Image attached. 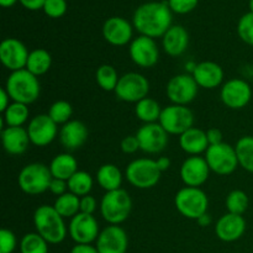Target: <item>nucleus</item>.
I'll return each instance as SVG.
<instances>
[{
  "mask_svg": "<svg viewBox=\"0 0 253 253\" xmlns=\"http://www.w3.org/2000/svg\"><path fill=\"white\" fill-rule=\"evenodd\" d=\"M133 25L143 36L157 39L172 26V12L167 1L147 2L136 10L133 14Z\"/></svg>",
  "mask_w": 253,
  "mask_h": 253,
  "instance_id": "nucleus-1",
  "label": "nucleus"
},
{
  "mask_svg": "<svg viewBox=\"0 0 253 253\" xmlns=\"http://www.w3.org/2000/svg\"><path fill=\"white\" fill-rule=\"evenodd\" d=\"M34 225L37 234L51 245L63 242L68 232L64 219L57 212L53 205H41L37 208L34 212Z\"/></svg>",
  "mask_w": 253,
  "mask_h": 253,
  "instance_id": "nucleus-2",
  "label": "nucleus"
},
{
  "mask_svg": "<svg viewBox=\"0 0 253 253\" xmlns=\"http://www.w3.org/2000/svg\"><path fill=\"white\" fill-rule=\"evenodd\" d=\"M4 88L6 89L12 101L25 105L35 103L41 93L39 77L34 76L26 68L11 72V74L7 77Z\"/></svg>",
  "mask_w": 253,
  "mask_h": 253,
  "instance_id": "nucleus-3",
  "label": "nucleus"
},
{
  "mask_svg": "<svg viewBox=\"0 0 253 253\" xmlns=\"http://www.w3.org/2000/svg\"><path fill=\"white\" fill-rule=\"evenodd\" d=\"M132 200L125 189L106 192L100 203V214L110 225H120L130 216Z\"/></svg>",
  "mask_w": 253,
  "mask_h": 253,
  "instance_id": "nucleus-4",
  "label": "nucleus"
},
{
  "mask_svg": "<svg viewBox=\"0 0 253 253\" xmlns=\"http://www.w3.org/2000/svg\"><path fill=\"white\" fill-rule=\"evenodd\" d=\"M174 205L184 217L198 220L203 215L208 214L209 199L204 190L200 188L184 187L178 190L175 194Z\"/></svg>",
  "mask_w": 253,
  "mask_h": 253,
  "instance_id": "nucleus-5",
  "label": "nucleus"
},
{
  "mask_svg": "<svg viewBox=\"0 0 253 253\" xmlns=\"http://www.w3.org/2000/svg\"><path fill=\"white\" fill-rule=\"evenodd\" d=\"M52 178L49 167L46 165L30 163L20 170L17 184L25 194L40 195L49 189Z\"/></svg>",
  "mask_w": 253,
  "mask_h": 253,
  "instance_id": "nucleus-6",
  "label": "nucleus"
},
{
  "mask_svg": "<svg viewBox=\"0 0 253 253\" xmlns=\"http://www.w3.org/2000/svg\"><path fill=\"white\" fill-rule=\"evenodd\" d=\"M162 172L158 168L157 162L150 158H138L127 165L125 177L132 187L138 189H151L161 179Z\"/></svg>",
  "mask_w": 253,
  "mask_h": 253,
  "instance_id": "nucleus-7",
  "label": "nucleus"
},
{
  "mask_svg": "<svg viewBox=\"0 0 253 253\" xmlns=\"http://www.w3.org/2000/svg\"><path fill=\"white\" fill-rule=\"evenodd\" d=\"M205 160L210 170L219 175L232 174L240 166L235 147L225 142L209 146L205 152Z\"/></svg>",
  "mask_w": 253,
  "mask_h": 253,
  "instance_id": "nucleus-8",
  "label": "nucleus"
},
{
  "mask_svg": "<svg viewBox=\"0 0 253 253\" xmlns=\"http://www.w3.org/2000/svg\"><path fill=\"white\" fill-rule=\"evenodd\" d=\"M160 125L168 135L180 136L194 125V114L188 106L168 105L162 109L160 118Z\"/></svg>",
  "mask_w": 253,
  "mask_h": 253,
  "instance_id": "nucleus-9",
  "label": "nucleus"
},
{
  "mask_svg": "<svg viewBox=\"0 0 253 253\" xmlns=\"http://www.w3.org/2000/svg\"><path fill=\"white\" fill-rule=\"evenodd\" d=\"M150 91V82L145 76L136 72H128L119 79L115 95L126 103H138L147 98Z\"/></svg>",
  "mask_w": 253,
  "mask_h": 253,
  "instance_id": "nucleus-10",
  "label": "nucleus"
},
{
  "mask_svg": "<svg viewBox=\"0 0 253 253\" xmlns=\"http://www.w3.org/2000/svg\"><path fill=\"white\" fill-rule=\"evenodd\" d=\"M199 85L192 74H177L168 81L166 93L168 99L175 105H184L192 103L198 95Z\"/></svg>",
  "mask_w": 253,
  "mask_h": 253,
  "instance_id": "nucleus-11",
  "label": "nucleus"
},
{
  "mask_svg": "<svg viewBox=\"0 0 253 253\" xmlns=\"http://www.w3.org/2000/svg\"><path fill=\"white\" fill-rule=\"evenodd\" d=\"M220 98L225 106L232 110L246 108L252 99V88L246 81L232 78L222 85Z\"/></svg>",
  "mask_w": 253,
  "mask_h": 253,
  "instance_id": "nucleus-12",
  "label": "nucleus"
},
{
  "mask_svg": "<svg viewBox=\"0 0 253 253\" xmlns=\"http://www.w3.org/2000/svg\"><path fill=\"white\" fill-rule=\"evenodd\" d=\"M136 137L140 143V150L150 155L162 152L168 145V133L160 123L143 124L136 132Z\"/></svg>",
  "mask_w": 253,
  "mask_h": 253,
  "instance_id": "nucleus-13",
  "label": "nucleus"
},
{
  "mask_svg": "<svg viewBox=\"0 0 253 253\" xmlns=\"http://www.w3.org/2000/svg\"><path fill=\"white\" fill-rule=\"evenodd\" d=\"M68 232L71 239L78 245H90L99 237V224L93 215L79 212L72 217Z\"/></svg>",
  "mask_w": 253,
  "mask_h": 253,
  "instance_id": "nucleus-14",
  "label": "nucleus"
},
{
  "mask_svg": "<svg viewBox=\"0 0 253 253\" xmlns=\"http://www.w3.org/2000/svg\"><path fill=\"white\" fill-rule=\"evenodd\" d=\"M128 53L133 63L141 68H151L156 66L160 59V49L155 39L143 35L131 41Z\"/></svg>",
  "mask_w": 253,
  "mask_h": 253,
  "instance_id": "nucleus-15",
  "label": "nucleus"
},
{
  "mask_svg": "<svg viewBox=\"0 0 253 253\" xmlns=\"http://www.w3.org/2000/svg\"><path fill=\"white\" fill-rule=\"evenodd\" d=\"M26 130L31 143L37 147L48 146L58 133L57 124L49 118L48 114H40L32 118Z\"/></svg>",
  "mask_w": 253,
  "mask_h": 253,
  "instance_id": "nucleus-16",
  "label": "nucleus"
},
{
  "mask_svg": "<svg viewBox=\"0 0 253 253\" xmlns=\"http://www.w3.org/2000/svg\"><path fill=\"white\" fill-rule=\"evenodd\" d=\"M29 54L26 46L16 39H5L0 43V61L11 72L26 68Z\"/></svg>",
  "mask_w": 253,
  "mask_h": 253,
  "instance_id": "nucleus-17",
  "label": "nucleus"
},
{
  "mask_svg": "<svg viewBox=\"0 0 253 253\" xmlns=\"http://www.w3.org/2000/svg\"><path fill=\"white\" fill-rule=\"evenodd\" d=\"M210 172L205 157L190 156L180 167V178L187 187L199 188L209 179Z\"/></svg>",
  "mask_w": 253,
  "mask_h": 253,
  "instance_id": "nucleus-18",
  "label": "nucleus"
},
{
  "mask_svg": "<svg viewBox=\"0 0 253 253\" xmlns=\"http://www.w3.org/2000/svg\"><path fill=\"white\" fill-rule=\"evenodd\" d=\"M95 247L99 253H126L128 247L127 234L119 225H109L100 231Z\"/></svg>",
  "mask_w": 253,
  "mask_h": 253,
  "instance_id": "nucleus-19",
  "label": "nucleus"
},
{
  "mask_svg": "<svg viewBox=\"0 0 253 253\" xmlns=\"http://www.w3.org/2000/svg\"><path fill=\"white\" fill-rule=\"evenodd\" d=\"M246 220L242 215H222L215 225V234L217 239L224 242H234L241 239L246 231Z\"/></svg>",
  "mask_w": 253,
  "mask_h": 253,
  "instance_id": "nucleus-20",
  "label": "nucleus"
},
{
  "mask_svg": "<svg viewBox=\"0 0 253 253\" xmlns=\"http://www.w3.org/2000/svg\"><path fill=\"white\" fill-rule=\"evenodd\" d=\"M103 35L113 46H125L132 39V26L123 17H110L104 24Z\"/></svg>",
  "mask_w": 253,
  "mask_h": 253,
  "instance_id": "nucleus-21",
  "label": "nucleus"
},
{
  "mask_svg": "<svg viewBox=\"0 0 253 253\" xmlns=\"http://www.w3.org/2000/svg\"><path fill=\"white\" fill-rule=\"evenodd\" d=\"M199 88L215 89L224 81V71L221 66L211 61H204L198 63L192 72Z\"/></svg>",
  "mask_w": 253,
  "mask_h": 253,
  "instance_id": "nucleus-22",
  "label": "nucleus"
},
{
  "mask_svg": "<svg viewBox=\"0 0 253 253\" xmlns=\"http://www.w3.org/2000/svg\"><path fill=\"white\" fill-rule=\"evenodd\" d=\"M89 136L88 127L79 120H71L64 124L59 130V140L62 146L68 151L81 148L86 142Z\"/></svg>",
  "mask_w": 253,
  "mask_h": 253,
  "instance_id": "nucleus-23",
  "label": "nucleus"
},
{
  "mask_svg": "<svg viewBox=\"0 0 253 253\" xmlns=\"http://www.w3.org/2000/svg\"><path fill=\"white\" fill-rule=\"evenodd\" d=\"M188 44H189V34L180 25L170 26V29L163 35L162 46L168 56H182L187 51Z\"/></svg>",
  "mask_w": 253,
  "mask_h": 253,
  "instance_id": "nucleus-24",
  "label": "nucleus"
},
{
  "mask_svg": "<svg viewBox=\"0 0 253 253\" xmlns=\"http://www.w3.org/2000/svg\"><path fill=\"white\" fill-rule=\"evenodd\" d=\"M2 147L9 155L17 156L26 152L29 145L31 143L26 128L21 127H6L1 131Z\"/></svg>",
  "mask_w": 253,
  "mask_h": 253,
  "instance_id": "nucleus-25",
  "label": "nucleus"
},
{
  "mask_svg": "<svg viewBox=\"0 0 253 253\" xmlns=\"http://www.w3.org/2000/svg\"><path fill=\"white\" fill-rule=\"evenodd\" d=\"M179 145L180 148L188 155L199 156L203 152H207L210 143L208 141L207 131L193 126L179 136Z\"/></svg>",
  "mask_w": 253,
  "mask_h": 253,
  "instance_id": "nucleus-26",
  "label": "nucleus"
},
{
  "mask_svg": "<svg viewBox=\"0 0 253 253\" xmlns=\"http://www.w3.org/2000/svg\"><path fill=\"white\" fill-rule=\"evenodd\" d=\"M49 170L53 178L68 180L76 172H78V162L71 153H59L49 165Z\"/></svg>",
  "mask_w": 253,
  "mask_h": 253,
  "instance_id": "nucleus-27",
  "label": "nucleus"
},
{
  "mask_svg": "<svg viewBox=\"0 0 253 253\" xmlns=\"http://www.w3.org/2000/svg\"><path fill=\"white\" fill-rule=\"evenodd\" d=\"M96 180L99 185L106 192L120 189L123 184V173L119 169L118 166L113 163L103 165L96 172Z\"/></svg>",
  "mask_w": 253,
  "mask_h": 253,
  "instance_id": "nucleus-28",
  "label": "nucleus"
},
{
  "mask_svg": "<svg viewBox=\"0 0 253 253\" xmlns=\"http://www.w3.org/2000/svg\"><path fill=\"white\" fill-rule=\"evenodd\" d=\"M52 66V56L43 48H37L30 52L26 69L34 76L40 77L46 74Z\"/></svg>",
  "mask_w": 253,
  "mask_h": 253,
  "instance_id": "nucleus-29",
  "label": "nucleus"
},
{
  "mask_svg": "<svg viewBox=\"0 0 253 253\" xmlns=\"http://www.w3.org/2000/svg\"><path fill=\"white\" fill-rule=\"evenodd\" d=\"M136 118L145 124L158 123L162 114V108L157 100L152 98H145L136 103L135 106Z\"/></svg>",
  "mask_w": 253,
  "mask_h": 253,
  "instance_id": "nucleus-30",
  "label": "nucleus"
},
{
  "mask_svg": "<svg viewBox=\"0 0 253 253\" xmlns=\"http://www.w3.org/2000/svg\"><path fill=\"white\" fill-rule=\"evenodd\" d=\"M53 208L63 219L66 217L72 219L81 212V198L74 195L73 193L67 192L61 197H57Z\"/></svg>",
  "mask_w": 253,
  "mask_h": 253,
  "instance_id": "nucleus-31",
  "label": "nucleus"
},
{
  "mask_svg": "<svg viewBox=\"0 0 253 253\" xmlns=\"http://www.w3.org/2000/svg\"><path fill=\"white\" fill-rule=\"evenodd\" d=\"M30 116V110L27 105L12 101L6 110L2 113V119L7 127H21Z\"/></svg>",
  "mask_w": 253,
  "mask_h": 253,
  "instance_id": "nucleus-32",
  "label": "nucleus"
},
{
  "mask_svg": "<svg viewBox=\"0 0 253 253\" xmlns=\"http://www.w3.org/2000/svg\"><path fill=\"white\" fill-rule=\"evenodd\" d=\"M67 184H68V190L71 193H73L77 197H85L89 195V193L93 189V178L85 170H78V172L74 173L68 180H67Z\"/></svg>",
  "mask_w": 253,
  "mask_h": 253,
  "instance_id": "nucleus-33",
  "label": "nucleus"
},
{
  "mask_svg": "<svg viewBox=\"0 0 253 253\" xmlns=\"http://www.w3.org/2000/svg\"><path fill=\"white\" fill-rule=\"evenodd\" d=\"M240 167L253 173V136H242L235 146Z\"/></svg>",
  "mask_w": 253,
  "mask_h": 253,
  "instance_id": "nucleus-34",
  "label": "nucleus"
},
{
  "mask_svg": "<svg viewBox=\"0 0 253 253\" xmlns=\"http://www.w3.org/2000/svg\"><path fill=\"white\" fill-rule=\"evenodd\" d=\"M95 79L98 85L105 91H115L119 83L118 72L110 64H101L95 72Z\"/></svg>",
  "mask_w": 253,
  "mask_h": 253,
  "instance_id": "nucleus-35",
  "label": "nucleus"
},
{
  "mask_svg": "<svg viewBox=\"0 0 253 253\" xmlns=\"http://www.w3.org/2000/svg\"><path fill=\"white\" fill-rule=\"evenodd\" d=\"M21 253H48V242L37 232L26 234L20 241Z\"/></svg>",
  "mask_w": 253,
  "mask_h": 253,
  "instance_id": "nucleus-36",
  "label": "nucleus"
},
{
  "mask_svg": "<svg viewBox=\"0 0 253 253\" xmlns=\"http://www.w3.org/2000/svg\"><path fill=\"white\" fill-rule=\"evenodd\" d=\"M249 195L244 190H232L226 198V209L230 214L244 215L246 210L249 209Z\"/></svg>",
  "mask_w": 253,
  "mask_h": 253,
  "instance_id": "nucleus-37",
  "label": "nucleus"
},
{
  "mask_svg": "<svg viewBox=\"0 0 253 253\" xmlns=\"http://www.w3.org/2000/svg\"><path fill=\"white\" fill-rule=\"evenodd\" d=\"M73 114V108L71 104L66 100L54 101L49 106L48 115L57 125H64L68 121H71V116Z\"/></svg>",
  "mask_w": 253,
  "mask_h": 253,
  "instance_id": "nucleus-38",
  "label": "nucleus"
},
{
  "mask_svg": "<svg viewBox=\"0 0 253 253\" xmlns=\"http://www.w3.org/2000/svg\"><path fill=\"white\" fill-rule=\"evenodd\" d=\"M237 34L245 43L253 46V12H247L237 24Z\"/></svg>",
  "mask_w": 253,
  "mask_h": 253,
  "instance_id": "nucleus-39",
  "label": "nucleus"
},
{
  "mask_svg": "<svg viewBox=\"0 0 253 253\" xmlns=\"http://www.w3.org/2000/svg\"><path fill=\"white\" fill-rule=\"evenodd\" d=\"M16 236L9 229L0 230V253H12L16 249Z\"/></svg>",
  "mask_w": 253,
  "mask_h": 253,
  "instance_id": "nucleus-40",
  "label": "nucleus"
},
{
  "mask_svg": "<svg viewBox=\"0 0 253 253\" xmlns=\"http://www.w3.org/2000/svg\"><path fill=\"white\" fill-rule=\"evenodd\" d=\"M43 10L49 17L57 19V17H61L66 14L67 2L66 0H46L43 5Z\"/></svg>",
  "mask_w": 253,
  "mask_h": 253,
  "instance_id": "nucleus-41",
  "label": "nucleus"
},
{
  "mask_svg": "<svg viewBox=\"0 0 253 253\" xmlns=\"http://www.w3.org/2000/svg\"><path fill=\"white\" fill-rule=\"evenodd\" d=\"M168 5L177 14H187L195 9L198 0H168Z\"/></svg>",
  "mask_w": 253,
  "mask_h": 253,
  "instance_id": "nucleus-42",
  "label": "nucleus"
},
{
  "mask_svg": "<svg viewBox=\"0 0 253 253\" xmlns=\"http://www.w3.org/2000/svg\"><path fill=\"white\" fill-rule=\"evenodd\" d=\"M120 147L124 153H126V155H132V153H135L136 151L140 150V143H138V140L137 137H136V135L135 136L130 135L123 138V141H121L120 143Z\"/></svg>",
  "mask_w": 253,
  "mask_h": 253,
  "instance_id": "nucleus-43",
  "label": "nucleus"
},
{
  "mask_svg": "<svg viewBox=\"0 0 253 253\" xmlns=\"http://www.w3.org/2000/svg\"><path fill=\"white\" fill-rule=\"evenodd\" d=\"M96 207H98L96 199L91 197L90 194L81 198V212H83V214L93 215L96 210Z\"/></svg>",
  "mask_w": 253,
  "mask_h": 253,
  "instance_id": "nucleus-44",
  "label": "nucleus"
},
{
  "mask_svg": "<svg viewBox=\"0 0 253 253\" xmlns=\"http://www.w3.org/2000/svg\"><path fill=\"white\" fill-rule=\"evenodd\" d=\"M67 189H68V184H67L66 180L52 178L51 184H49V189H48L52 194L57 195V197H61V195H63L64 193H67L66 192Z\"/></svg>",
  "mask_w": 253,
  "mask_h": 253,
  "instance_id": "nucleus-45",
  "label": "nucleus"
},
{
  "mask_svg": "<svg viewBox=\"0 0 253 253\" xmlns=\"http://www.w3.org/2000/svg\"><path fill=\"white\" fill-rule=\"evenodd\" d=\"M208 141H209L210 146L217 145V143L222 142V132L216 127H211L207 131Z\"/></svg>",
  "mask_w": 253,
  "mask_h": 253,
  "instance_id": "nucleus-46",
  "label": "nucleus"
},
{
  "mask_svg": "<svg viewBox=\"0 0 253 253\" xmlns=\"http://www.w3.org/2000/svg\"><path fill=\"white\" fill-rule=\"evenodd\" d=\"M20 2L29 10H39L43 7L46 0H20Z\"/></svg>",
  "mask_w": 253,
  "mask_h": 253,
  "instance_id": "nucleus-47",
  "label": "nucleus"
},
{
  "mask_svg": "<svg viewBox=\"0 0 253 253\" xmlns=\"http://www.w3.org/2000/svg\"><path fill=\"white\" fill-rule=\"evenodd\" d=\"M71 253H99L98 249L91 245H78L77 244L76 246L72 249Z\"/></svg>",
  "mask_w": 253,
  "mask_h": 253,
  "instance_id": "nucleus-48",
  "label": "nucleus"
},
{
  "mask_svg": "<svg viewBox=\"0 0 253 253\" xmlns=\"http://www.w3.org/2000/svg\"><path fill=\"white\" fill-rule=\"evenodd\" d=\"M10 100H11V99H10V95L7 94L6 89L5 88L0 89V111H1V113H4V111L7 109V106L11 104L10 103Z\"/></svg>",
  "mask_w": 253,
  "mask_h": 253,
  "instance_id": "nucleus-49",
  "label": "nucleus"
},
{
  "mask_svg": "<svg viewBox=\"0 0 253 253\" xmlns=\"http://www.w3.org/2000/svg\"><path fill=\"white\" fill-rule=\"evenodd\" d=\"M156 162H157V166L161 172H165V170H167L170 167V160L168 157H160L158 160H156Z\"/></svg>",
  "mask_w": 253,
  "mask_h": 253,
  "instance_id": "nucleus-50",
  "label": "nucleus"
},
{
  "mask_svg": "<svg viewBox=\"0 0 253 253\" xmlns=\"http://www.w3.org/2000/svg\"><path fill=\"white\" fill-rule=\"evenodd\" d=\"M198 221V224L200 225V226H208V225L210 224V222H211V219H210V216L208 214H205V215H203L202 217H200V219H198L197 220Z\"/></svg>",
  "mask_w": 253,
  "mask_h": 253,
  "instance_id": "nucleus-51",
  "label": "nucleus"
},
{
  "mask_svg": "<svg viewBox=\"0 0 253 253\" xmlns=\"http://www.w3.org/2000/svg\"><path fill=\"white\" fill-rule=\"evenodd\" d=\"M16 2V0H0V5L4 7H9V6H12V5Z\"/></svg>",
  "mask_w": 253,
  "mask_h": 253,
  "instance_id": "nucleus-52",
  "label": "nucleus"
},
{
  "mask_svg": "<svg viewBox=\"0 0 253 253\" xmlns=\"http://www.w3.org/2000/svg\"><path fill=\"white\" fill-rule=\"evenodd\" d=\"M250 9H251V12H253V0H250Z\"/></svg>",
  "mask_w": 253,
  "mask_h": 253,
  "instance_id": "nucleus-53",
  "label": "nucleus"
}]
</instances>
